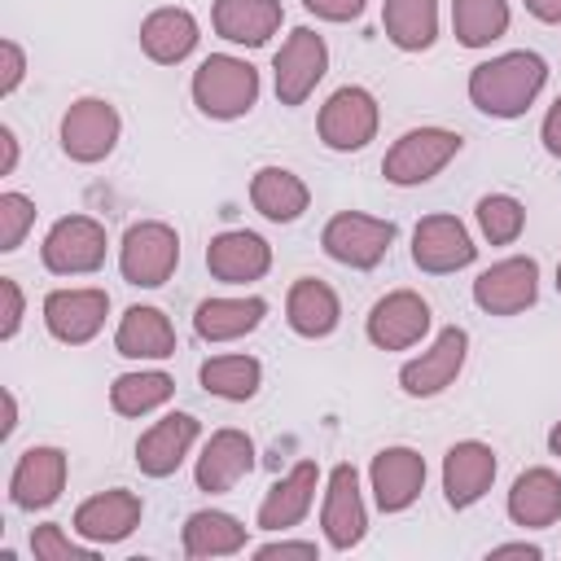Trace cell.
Returning a JSON list of instances; mask_svg holds the SVG:
<instances>
[{
  "label": "cell",
  "instance_id": "obj_39",
  "mask_svg": "<svg viewBox=\"0 0 561 561\" xmlns=\"http://www.w3.org/2000/svg\"><path fill=\"white\" fill-rule=\"evenodd\" d=\"M0 298H4V320H0V337H18L22 329V311H26V298H22V285L13 276H0Z\"/></svg>",
  "mask_w": 561,
  "mask_h": 561
},
{
  "label": "cell",
  "instance_id": "obj_32",
  "mask_svg": "<svg viewBox=\"0 0 561 561\" xmlns=\"http://www.w3.org/2000/svg\"><path fill=\"white\" fill-rule=\"evenodd\" d=\"M386 39L403 53H425L438 39V0H386L381 4Z\"/></svg>",
  "mask_w": 561,
  "mask_h": 561
},
{
  "label": "cell",
  "instance_id": "obj_42",
  "mask_svg": "<svg viewBox=\"0 0 561 561\" xmlns=\"http://www.w3.org/2000/svg\"><path fill=\"white\" fill-rule=\"evenodd\" d=\"M254 557H259V561H276V557H307V561H316L320 548H316L311 539H272V543L254 548Z\"/></svg>",
  "mask_w": 561,
  "mask_h": 561
},
{
  "label": "cell",
  "instance_id": "obj_40",
  "mask_svg": "<svg viewBox=\"0 0 561 561\" xmlns=\"http://www.w3.org/2000/svg\"><path fill=\"white\" fill-rule=\"evenodd\" d=\"M0 57H4L0 96H13V92H18V83H22V75H26V53H22V44H18V39H4V44H0Z\"/></svg>",
  "mask_w": 561,
  "mask_h": 561
},
{
  "label": "cell",
  "instance_id": "obj_36",
  "mask_svg": "<svg viewBox=\"0 0 561 561\" xmlns=\"http://www.w3.org/2000/svg\"><path fill=\"white\" fill-rule=\"evenodd\" d=\"M478 228L491 245H513L526 228V206L508 193H486L478 197Z\"/></svg>",
  "mask_w": 561,
  "mask_h": 561
},
{
  "label": "cell",
  "instance_id": "obj_43",
  "mask_svg": "<svg viewBox=\"0 0 561 561\" xmlns=\"http://www.w3.org/2000/svg\"><path fill=\"white\" fill-rule=\"evenodd\" d=\"M539 140H543V149H548L552 158H561V96L548 105L543 127H539Z\"/></svg>",
  "mask_w": 561,
  "mask_h": 561
},
{
  "label": "cell",
  "instance_id": "obj_19",
  "mask_svg": "<svg viewBox=\"0 0 561 561\" xmlns=\"http://www.w3.org/2000/svg\"><path fill=\"white\" fill-rule=\"evenodd\" d=\"M495 469H500V460H495V451H491L486 443H478V438L451 443L447 456H443V500H447L451 508L478 504V500L491 491Z\"/></svg>",
  "mask_w": 561,
  "mask_h": 561
},
{
  "label": "cell",
  "instance_id": "obj_21",
  "mask_svg": "<svg viewBox=\"0 0 561 561\" xmlns=\"http://www.w3.org/2000/svg\"><path fill=\"white\" fill-rule=\"evenodd\" d=\"M250 469H254V438L245 430L224 425V430H215L206 438L193 478H197V491L219 495V491H232Z\"/></svg>",
  "mask_w": 561,
  "mask_h": 561
},
{
  "label": "cell",
  "instance_id": "obj_20",
  "mask_svg": "<svg viewBox=\"0 0 561 561\" xmlns=\"http://www.w3.org/2000/svg\"><path fill=\"white\" fill-rule=\"evenodd\" d=\"M145 517V504L136 491H123V486H110V491H96L88 495L79 508H75V530L88 539V543H123Z\"/></svg>",
  "mask_w": 561,
  "mask_h": 561
},
{
  "label": "cell",
  "instance_id": "obj_1",
  "mask_svg": "<svg viewBox=\"0 0 561 561\" xmlns=\"http://www.w3.org/2000/svg\"><path fill=\"white\" fill-rule=\"evenodd\" d=\"M548 83V61L530 48L500 53L469 70V101L491 118H522Z\"/></svg>",
  "mask_w": 561,
  "mask_h": 561
},
{
  "label": "cell",
  "instance_id": "obj_26",
  "mask_svg": "<svg viewBox=\"0 0 561 561\" xmlns=\"http://www.w3.org/2000/svg\"><path fill=\"white\" fill-rule=\"evenodd\" d=\"M504 508H508L513 526H522V530H543V526H552V522L561 517V473H557V469H543V465L517 473V482H513Z\"/></svg>",
  "mask_w": 561,
  "mask_h": 561
},
{
  "label": "cell",
  "instance_id": "obj_12",
  "mask_svg": "<svg viewBox=\"0 0 561 561\" xmlns=\"http://www.w3.org/2000/svg\"><path fill=\"white\" fill-rule=\"evenodd\" d=\"M110 316V294L96 285H75V289H53L44 298V324L57 342L83 346L105 329Z\"/></svg>",
  "mask_w": 561,
  "mask_h": 561
},
{
  "label": "cell",
  "instance_id": "obj_37",
  "mask_svg": "<svg viewBox=\"0 0 561 561\" xmlns=\"http://www.w3.org/2000/svg\"><path fill=\"white\" fill-rule=\"evenodd\" d=\"M35 224V202L26 193H0V250L13 254Z\"/></svg>",
  "mask_w": 561,
  "mask_h": 561
},
{
  "label": "cell",
  "instance_id": "obj_44",
  "mask_svg": "<svg viewBox=\"0 0 561 561\" xmlns=\"http://www.w3.org/2000/svg\"><path fill=\"white\" fill-rule=\"evenodd\" d=\"M0 149H4L0 175H13V167H18V136H13V127H0Z\"/></svg>",
  "mask_w": 561,
  "mask_h": 561
},
{
  "label": "cell",
  "instance_id": "obj_31",
  "mask_svg": "<svg viewBox=\"0 0 561 561\" xmlns=\"http://www.w3.org/2000/svg\"><path fill=\"white\" fill-rule=\"evenodd\" d=\"M180 543H184V557H193V561L232 557L245 548V526L224 508H197V513H188Z\"/></svg>",
  "mask_w": 561,
  "mask_h": 561
},
{
  "label": "cell",
  "instance_id": "obj_8",
  "mask_svg": "<svg viewBox=\"0 0 561 561\" xmlns=\"http://www.w3.org/2000/svg\"><path fill=\"white\" fill-rule=\"evenodd\" d=\"M118 131H123V118H118V110L105 96H79L61 114V153L70 162L92 167V162L114 153Z\"/></svg>",
  "mask_w": 561,
  "mask_h": 561
},
{
  "label": "cell",
  "instance_id": "obj_28",
  "mask_svg": "<svg viewBox=\"0 0 561 561\" xmlns=\"http://www.w3.org/2000/svg\"><path fill=\"white\" fill-rule=\"evenodd\" d=\"M250 206L272 224H294L311 206V188L289 167H259L250 175Z\"/></svg>",
  "mask_w": 561,
  "mask_h": 561
},
{
  "label": "cell",
  "instance_id": "obj_17",
  "mask_svg": "<svg viewBox=\"0 0 561 561\" xmlns=\"http://www.w3.org/2000/svg\"><path fill=\"white\" fill-rule=\"evenodd\" d=\"M197 434H202V425H197L193 412H167L162 421H153L136 438V469L145 478H171L184 465V456L197 443Z\"/></svg>",
  "mask_w": 561,
  "mask_h": 561
},
{
  "label": "cell",
  "instance_id": "obj_9",
  "mask_svg": "<svg viewBox=\"0 0 561 561\" xmlns=\"http://www.w3.org/2000/svg\"><path fill=\"white\" fill-rule=\"evenodd\" d=\"M324 70H329V48H324V39H320L311 26H294L289 39H285V44L276 48V57H272V79H276L280 105H302V101L316 92V83L324 79Z\"/></svg>",
  "mask_w": 561,
  "mask_h": 561
},
{
  "label": "cell",
  "instance_id": "obj_41",
  "mask_svg": "<svg viewBox=\"0 0 561 561\" xmlns=\"http://www.w3.org/2000/svg\"><path fill=\"white\" fill-rule=\"evenodd\" d=\"M302 4H307V13H316L324 22H355L368 0H302Z\"/></svg>",
  "mask_w": 561,
  "mask_h": 561
},
{
  "label": "cell",
  "instance_id": "obj_33",
  "mask_svg": "<svg viewBox=\"0 0 561 561\" xmlns=\"http://www.w3.org/2000/svg\"><path fill=\"white\" fill-rule=\"evenodd\" d=\"M197 381L206 394L215 399H228V403H245L259 394V381H263V364L254 355H210L202 368H197Z\"/></svg>",
  "mask_w": 561,
  "mask_h": 561
},
{
  "label": "cell",
  "instance_id": "obj_38",
  "mask_svg": "<svg viewBox=\"0 0 561 561\" xmlns=\"http://www.w3.org/2000/svg\"><path fill=\"white\" fill-rule=\"evenodd\" d=\"M31 552L35 561H92V548L75 543L57 522H44L31 530Z\"/></svg>",
  "mask_w": 561,
  "mask_h": 561
},
{
  "label": "cell",
  "instance_id": "obj_2",
  "mask_svg": "<svg viewBox=\"0 0 561 561\" xmlns=\"http://www.w3.org/2000/svg\"><path fill=\"white\" fill-rule=\"evenodd\" d=\"M193 105L206 114V118H241L254 110L259 101V70L245 61V57H232V53H210L197 70H193Z\"/></svg>",
  "mask_w": 561,
  "mask_h": 561
},
{
  "label": "cell",
  "instance_id": "obj_23",
  "mask_svg": "<svg viewBox=\"0 0 561 561\" xmlns=\"http://www.w3.org/2000/svg\"><path fill=\"white\" fill-rule=\"evenodd\" d=\"M316 486H320V469H316V460H298L280 482L267 486L254 526H259V530H272V535L298 526V522L311 513V504H316Z\"/></svg>",
  "mask_w": 561,
  "mask_h": 561
},
{
  "label": "cell",
  "instance_id": "obj_29",
  "mask_svg": "<svg viewBox=\"0 0 561 561\" xmlns=\"http://www.w3.org/2000/svg\"><path fill=\"white\" fill-rule=\"evenodd\" d=\"M267 316V302L259 294L245 298H206L193 311V329L202 342H237L245 333H254Z\"/></svg>",
  "mask_w": 561,
  "mask_h": 561
},
{
  "label": "cell",
  "instance_id": "obj_34",
  "mask_svg": "<svg viewBox=\"0 0 561 561\" xmlns=\"http://www.w3.org/2000/svg\"><path fill=\"white\" fill-rule=\"evenodd\" d=\"M171 394H175L171 373H162V368H140V373L114 377V386H110V408H114L118 416H145V412L162 408Z\"/></svg>",
  "mask_w": 561,
  "mask_h": 561
},
{
  "label": "cell",
  "instance_id": "obj_27",
  "mask_svg": "<svg viewBox=\"0 0 561 561\" xmlns=\"http://www.w3.org/2000/svg\"><path fill=\"white\" fill-rule=\"evenodd\" d=\"M285 320L298 337H329L342 320V302L329 280L320 276H298L285 294Z\"/></svg>",
  "mask_w": 561,
  "mask_h": 561
},
{
  "label": "cell",
  "instance_id": "obj_13",
  "mask_svg": "<svg viewBox=\"0 0 561 561\" xmlns=\"http://www.w3.org/2000/svg\"><path fill=\"white\" fill-rule=\"evenodd\" d=\"M430 320H434V311L416 289H390L386 298L373 302L364 329L377 351H408L430 333Z\"/></svg>",
  "mask_w": 561,
  "mask_h": 561
},
{
  "label": "cell",
  "instance_id": "obj_35",
  "mask_svg": "<svg viewBox=\"0 0 561 561\" xmlns=\"http://www.w3.org/2000/svg\"><path fill=\"white\" fill-rule=\"evenodd\" d=\"M508 0H451V31L465 48H486L508 31Z\"/></svg>",
  "mask_w": 561,
  "mask_h": 561
},
{
  "label": "cell",
  "instance_id": "obj_22",
  "mask_svg": "<svg viewBox=\"0 0 561 561\" xmlns=\"http://www.w3.org/2000/svg\"><path fill=\"white\" fill-rule=\"evenodd\" d=\"M206 267H210V276L224 280V285H245V280L267 276V267H272V245H267L259 232H250V228H228V232L210 237V245H206Z\"/></svg>",
  "mask_w": 561,
  "mask_h": 561
},
{
  "label": "cell",
  "instance_id": "obj_14",
  "mask_svg": "<svg viewBox=\"0 0 561 561\" xmlns=\"http://www.w3.org/2000/svg\"><path fill=\"white\" fill-rule=\"evenodd\" d=\"M320 526L333 552H351L364 530H368V508H364V491H359V473L355 465H333L329 482H324V508H320Z\"/></svg>",
  "mask_w": 561,
  "mask_h": 561
},
{
  "label": "cell",
  "instance_id": "obj_11",
  "mask_svg": "<svg viewBox=\"0 0 561 561\" xmlns=\"http://www.w3.org/2000/svg\"><path fill=\"white\" fill-rule=\"evenodd\" d=\"M535 298H539V263L530 254L500 259L486 272H478V280H473V302L486 316H517V311L535 307Z\"/></svg>",
  "mask_w": 561,
  "mask_h": 561
},
{
  "label": "cell",
  "instance_id": "obj_47",
  "mask_svg": "<svg viewBox=\"0 0 561 561\" xmlns=\"http://www.w3.org/2000/svg\"><path fill=\"white\" fill-rule=\"evenodd\" d=\"M13 430H18V399H13V390H4V425H0V438H13Z\"/></svg>",
  "mask_w": 561,
  "mask_h": 561
},
{
  "label": "cell",
  "instance_id": "obj_24",
  "mask_svg": "<svg viewBox=\"0 0 561 561\" xmlns=\"http://www.w3.org/2000/svg\"><path fill=\"white\" fill-rule=\"evenodd\" d=\"M280 22H285L280 0H215L210 9L215 35L228 44H245V48L267 44L280 31Z\"/></svg>",
  "mask_w": 561,
  "mask_h": 561
},
{
  "label": "cell",
  "instance_id": "obj_15",
  "mask_svg": "<svg viewBox=\"0 0 561 561\" xmlns=\"http://www.w3.org/2000/svg\"><path fill=\"white\" fill-rule=\"evenodd\" d=\"M478 259V245L469 237V228L456 215H425L412 228V263L430 276H447L460 272Z\"/></svg>",
  "mask_w": 561,
  "mask_h": 561
},
{
  "label": "cell",
  "instance_id": "obj_30",
  "mask_svg": "<svg viewBox=\"0 0 561 561\" xmlns=\"http://www.w3.org/2000/svg\"><path fill=\"white\" fill-rule=\"evenodd\" d=\"M114 351L123 359H167L175 355V329L158 307H127L114 329Z\"/></svg>",
  "mask_w": 561,
  "mask_h": 561
},
{
  "label": "cell",
  "instance_id": "obj_16",
  "mask_svg": "<svg viewBox=\"0 0 561 561\" xmlns=\"http://www.w3.org/2000/svg\"><path fill=\"white\" fill-rule=\"evenodd\" d=\"M368 482L381 513H403L425 486V456L416 447H381L368 465Z\"/></svg>",
  "mask_w": 561,
  "mask_h": 561
},
{
  "label": "cell",
  "instance_id": "obj_18",
  "mask_svg": "<svg viewBox=\"0 0 561 561\" xmlns=\"http://www.w3.org/2000/svg\"><path fill=\"white\" fill-rule=\"evenodd\" d=\"M66 451L61 447H26L9 473V500L18 508H48L66 491Z\"/></svg>",
  "mask_w": 561,
  "mask_h": 561
},
{
  "label": "cell",
  "instance_id": "obj_7",
  "mask_svg": "<svg viewBox=\"0 0 561 561\" xmlns=\"http://www.w3.org/2000/svg\"><path fill=\"white\" fill-rule=\"evenodd\" d=\"M377 123H381L377 96L359 83H346V88L329 92V101L320 105L316 131L333 153H355L377 136Z\"/></svg>",
  "mask_w": 561,
  "mask_h": 561
},
{
  "label": "cell",
  "instance_id": "obj_45",
  "mask_svg": "<svg viewBox=\"0 0 561 561\" xmlns=\"http://www.w3.org/2000/svg\"><path fill=\"white\" fill-rule=\"evenodd\" d=\"M491 557H530V561H539V557H543V548L522 539V543H495V548H491Z\"/></svg>",
  "mask_w": 561,
  "mask_h": 561
},
{
  "label": "cell",
  "instance_id": "obj_49",
  "mask_svg": "<svg viewBox=\"0 0 561 561\" xmlns=\"http://www.w3.org/2000/svg\"><path fill=\"white\" fill-rule=\"evenodd\" d=\"M557 294H561V263H557Z\"/></svg>",
  "mask_w": 561,
  "mask_h": 561
},
{
  "label": "cell",
  "instance_id": "obj_46",
  "mask_svg": "<svg viewBox=\"0 0 561 561\" xmlns=\"http://www.w3.org/2000/svg\"><path fill=\"white\" fill-rule=\"evenodd\" d=\"M522 4H526V13L539 18V22H561V0H522Z\"/></svg>",
  "mask_w": 561,
  "mask_h": 561
},
{
  "label": "cell",
  "instance_id": "obj_10",
  "mask_svg": "<svg viewBox=\"0 0 561 561\" xmlns=\"http://www.w3.org/2000/svg\"><path fill=\"white\" fill-rule=\"evenodd\" d=\"M465 355H469V333H465L460 324H447V329L430 342V351H421L416 359H408V364L399 368L403 394H408V399H434V394H443V390L460 377Z\"/></svg>",
  "mask_w": 561,
  "mask_h": 561
},
{
  "label": "cell",
  "instance_id": "obj_3",
  "mask_svg": "<svg viewBox=\"0 0 561 561\" xmlns=\"http://www.w3.org/2000/svg\"><path fill=\"white\" fill-rule=\"evenodd\" d=\"M460 131H451V127H412V131H403L390 149H386V158H381V175L390 180V184H399V188H412V184H425V180H434L456 153H460Z\"/></svg>",
  "mask_w": 561,
  "mask_h": 561
},
{
  "label": "cell",
  "instance_id": "obj_25",
  "mask_svg": "<svg viewBox=\"0 0 561 561\" xmlns=\"http://www.w3.org/2000/svg\"><path fill=\"white\" fill-rule=\"evenodd\" d=\"M202 31H197V18L180 4H167V9H153L145 22H140V53L158 66H180L193 48H197Z\"/></svg>",
  "mask_w": 561,
  "mask_h": 561
},
{
  "label": "cell",
  "instance_id": "obj_6",
  "mask_svg": "<svg viewBox=\"0 0 561 561\" xmlns=\"http://www.w3.org/2000/svg\"><path fill=\"white\" fill-rule=\"evenodd\" d=\"M320 245L333 263L342 267H355V272H368L377 267L390 245H394V224L390 219H377V215H359V210H342L324 224L320 232Z\"/></svg>",
  "mask_w": 561,
  "mask_h": 561
},
{
  "label": "cell",
  "instance_id": "obj_5",
  "mask_svg": "<svg viewBox=\"0 0 561 561\" xmlns=\"http://www.w3.org/2000/svg\"><path fill=\"white\" fill-rule=\"evenodd\" d=\"M105 250H110V237H105V224L92 219V215H61L48 232H44V245H39V259L53 276H88L105 263Z\"/></svg>",
  "mask_w": 561,
  "mask_h": 561
},
{
  "label": "cell",
  "instance_id": "obj_48",
  "mask_svg": "<svg viewBox=\"0 0 561 561\" xmlns=\"http://www.w3.org/2000/svg\"><path fill=\"white\" fill-rule=\"evenodd\" d=\"M548 451H552V456L561 460V421H557V425L548 430Z\"/></svg>",
  "mask_w": 561,
  "mask_h": 561
},
{
  "label": "cell",
  "instance_id": "obj_4",
  "mask_svg": "<svg viewBox=\"0 0 561 561\" xmlns=\"http://www.w3.org/2000/svg\"><path fill=\"white\" fill-rule=\"evenodd\" d=\"M175 263H180V237L162 219H140L118 241V272H123L127 285L158 289V285L171 280Z\"/></svg>",
  "mask_w": 561,
  "mask_h": 561
}]
</instances>
